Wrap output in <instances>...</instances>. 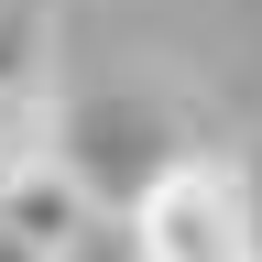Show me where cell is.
<instances>
[{"label": "cell", "instance_id": "obj_1", "mask_svg": "<svg viewBox=\"0 0 262 262\" xmlns=\"http://www.w3.org/2000/svg\"><path fill=\"white\" fill-rule=\"evenodd\" d=\"M131 241L142 262H262V208L229 153H186L131 196Z\"/></svg>", "mask_w": 262, "mask_h": 262}, {"label": "cell", "instance_id": "obj_2", "mask_svg": "<svg viewBox=\"0 0 262 262\" xmlns=\"http://www.w3.org/2000/svg\"><path fill=\"white\" fill-rule=\"evenodd\" d=\"M98 219H110V196H98V186H88L66 153H44V164H33L11 196H0V229H11L22 251H44V262H66V251H77Z\"/></svg>", "mask_w": 262, "mask_h": 262}, {"label": "cell", "instance_id": "obj_3", "mask_svg": "<svg viewBox=\"0 0 262 262\" xmlns=\"http://www.w3.org/2000/svg\"><path fill=\"white\" fill-rule=\"evenodd\" d=\"M55 110H44V88H0V196H11L33 164L55 153V131H44Z\"/></svg>", "mask_w": 262, "mask_h": 262}, {"label": "cell", "instance_id": "obj_4", "mask_svg": "<svg viewBox=\"0 0 262 262\" xmlns=\"http://www.w3.org/2000/svg\"><path fill=\"white\" fill-rule=\"evenodd\" d=\"M0 262H44V251H22V241H11V229H0Z\"/></svg>", "mask_w": 262, "mask_h": 262}]
</instances>
